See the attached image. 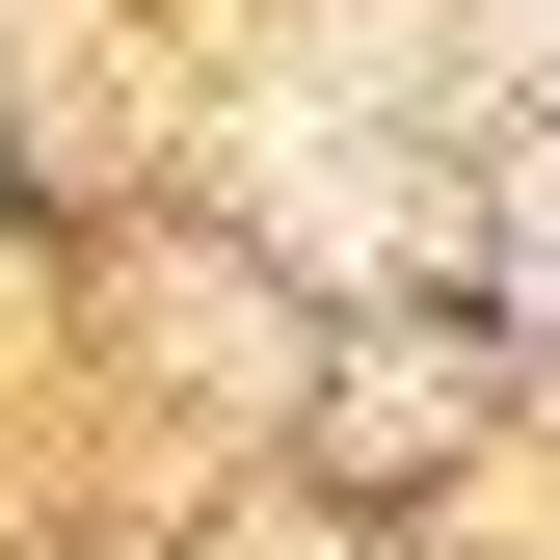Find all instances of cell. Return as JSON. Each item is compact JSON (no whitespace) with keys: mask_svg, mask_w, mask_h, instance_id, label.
<instances>
[{"mask_svg":"<svg viewBox=\"0 0 560 560\" xmlns=\"http://www.w3.org/2000/svg\"><path fill=\"white\" fill-rule=\"evenodd\" d=\"M534 294H560V187H534Z\"/></svg>","mask_w":560,"mask_h":560,"instance_id":"cell-1","label":"cell"}]
</instances>
